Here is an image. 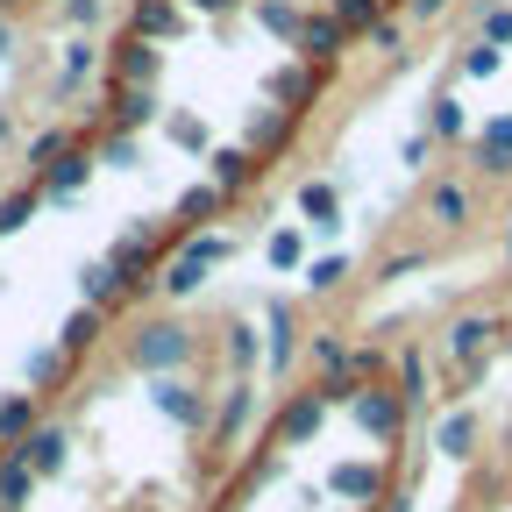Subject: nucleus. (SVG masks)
I'll return each mask as SVG.
<instances>
[{
	"label": "nucleus",
	"mask_w": 512,
	"mask_h": 512,
	"mask_svg": "<svg viewBox=\"0 0 512 512\" xmlns=\"http://www.w3.org/2000/svg\"><path fill=\"white\" fill-rule=\"evenodd\" d=\"M221 256H228V235H192V242H185V256L164 271V292H192V285H200V271H207V264H221Z\"/></svg>",
	"instance_id": "obj_1"
},
{
	"label": "nucleus",
	"mask_w": 512,
	"mask_h": 512,
	"mask_svg": "<svg viewBox=\"0 0 512 512\" xmlns=\"http://www.w3.org/2000/svg\"><path fill=\"white\" fill-rule=\"evenodd\" d=\"M299 57L328 72V64L342 57V22H335V15H306V29H299Z\"/></svg>",
	"instance_id": "obj_2"
},
{
	"label": "nucleus",
	"mask_w": 512,
	"mask_h": 512,
	"mask_svg": "<svg viewBox=\"0 0 512 512\" xmlns=\"http://www.w3.org/2000/svg\"><path fill=\"white\" fill-rule=\"evenodd\" d=\"M157 79V43L150 36H128L114 50V86H150Z\"/></svg>",
	"instance_id": "obj_3"
},
{
	"label": "nucleus",
	"mask_w": 512,
	"mask_h": 512,
	"mask_svg": "<svg viewBox=\"0 0 512 512\" xmlns=\"http://www.w3.org/2000/svg\"><path fill=\"white\" fill-rule=\"evenodd\" d=\"M185 356V328H171V320H157V328H143V342H136V363H178Z\"/></svg>",
	"instance_id": "obj_4"
},
{
	"label": "nucleus",
	"mask_w": 512,
	"mask_h": 512,
	"mask_svg": "<svg viewBox=\"0 0 512 512\" xmlns=\"http://www.w3.org/2000/svg\"><path fill=\"white\" fill-rule=\"evenodd\" d=\"M256 178V157L249 150H214V192H221V200H228V192H242Z\"/></svg>",
	"instance_id": "obj_5"
},
{
	"label": "nucleus",
	"mask_w": 512,
	"mask_h": 512,
	"mask_svg": "<svg viewBox=\"0 0 512 512\" xmlns=\"http://www.w3.org/2000/svg\"><path fill=\"white\" fill-rule=\"evenodd\" d=\"M150 114H157V93L150 86H114V121L121 128H143Z\"/></svg>",
	"instance_id": "obj_6"
},
{
	"label": "nucleus",
	"mask_w": 512,
	"mask_h": 512,
	"mask_svg": "<svg viewBox=\"0 0 512 512\" xmlns=\"http://www.w3.org/2000/svg\"><path fill=\"white\" fill-rule=\"evenodd\" d=\"M356 420H363L370 434H392V427H399V392H363V399H356Z\"/></svg>",
	"instance_id": "obj_7"
},
{
	"label": "nucleus",
	"mask_w": 512,
	"mask_h": 512,
	"mask_svg": "<svg viewBox=\"0 0 512 512\" xmlns=\"http://www.w3.org/2000/svg\"><path fill=\"white\" fill-rule=\"evenodd\" d=\"M427 214H434L441 228H463V221H470V192H463V185H434V192H427Z\"/></svg>",
	"instance_id": "obj_8"
},
{
	"label": "nucleus",
	"mask_w": 512,
	"mask_h": 512,
	"mask_svg": "<svg viewBox=\"0 0 512 512\" xmlns=\"http://www.w3.org/2000/svg\"><path fill=\"white\" fill-rule=\"evenodd\" d=\"M491 335H498V320H484V313H477V320H456V328H448V349H456V363H463V356H477Z\"/></svg>",
	"instance_id": "obj_9"
},
{
	"label": "nucleus",
	"mask_w": 512,
	"mask_h": 512,
	"mask_svg": "<svg viewBox=\"0 0 512 512\" xmlns=\"http://www.w3.org/2000/svg\"><path fill=\"white\" fill-rule=\"evenodd\" d=\"M256 22H264L271 36H292V43H299V29H306V15L292 8V0H256Z\"/></svg>",
	"instance_id": "obj_10"
},
{
	"label": "nucleus",
	"mask_w": 512,
	"mask_h": 512,
	"mask_svg": "<svg viewBox=\"0 0 512 512\" xmlns=\"http://www.w3.org/2000/svg\"><path fill=\"white\" fill-rule=\"evenodd\" d=\"M171 29H178L171 0H136V36H171Z\"/></svg>",
	"instance_id": "obj_11"
},
{
	"label": "nucleus",
	"mask_w": 512,
	"mask_h": 512,
	"mask_svg": "<svg viewBox=\"0 0 512 512\" xmlns=\"http://www.w3.org/2000/svg\"><path fill=\"white\" fill-rule=\"evenodd\" d=\"M86 164H93V157H86V150H79V143H72V150H64V157H57V164H50V192H72V185H79V178H86Z\"/></svg>",
	"instance_id": "obj_12"
},
{
	"label": "nucleus",
	"mask_w": 512,
	"mask_h": 512,
	"mask_svg": "<svg viewBox=\"0 0 512 512\" xmlns=\"http://www.w3.org/2000/svg\"><path fill=\"white\" fill-rule=\"evenodd\" d=\"M22 463H29V470H57V463H64V434H29Z\"/></svg>",
	"instance_id": "obj_13"
},
{
	"label": "nucleus",
	"mask_w": 512,
	"mask_h": 512,
	"mask_svg": "<svg viewBox=\"0 0 512 512\" xmlns=\"http://www.w3.org/2000/svg\"><path fill=\"white\" fill-rule=\"evenodd\" d=\"M313 86H320V72H292V64H285V72L271 79V93H278V100H292V114H299V100H306Z\"/></svg>",
	"instance_id": "obj_14"
},
{
	"label": "nucleus",
	"mask_w": 512,
	"mask_h": 512,
	"mask_svg": "<svg viewBox=\"0 0 512 512\" xmlns=\"http://www.w3.org/2000/svg\"><path fill=\"white\" fill-rule=\"evenodd\" d=\"M320 406H328V399H320V392H306V399L285 413V434H292V441H299V434H313V427H320Z\"/></svg>",
	"instance_id": "obj_15"
},
{
	"label": "nucleus",
	"mask_w": 512,
	"mask_h": 512,
	"mask_svg": "<svg viewBox=\"0 0 512 512\" xmlns=\"http://www.w3.org/2000/svg\"><path fill=\"white\" fill-rule=\"evenodd\" d=\"M157 406H164V413H178V420H200V399H192L185 384H171V377L157 384Z\"/></svg>",
	"instance_id": "obj_16"
},
{
	"label": "nucleus",
	"mask_w": 512,
	"mask_h": 512,
	"mask_svg": "<svg viewBox=\"0 0 512 512\" xmlns=\"http://www.w3.org/2000/svg\"><path fill=\"white\" fill-rule=\"evenodd\" d=\"M299 207H306L320 228H335V185H306V192H299Z\"/></svg>",
	"instance_id": "obj_17"
},
{
	"label": "nucleus",
	"mask_w": 512,
	"mask_h": 512,
	"mask_svg": "<svg viewBox=\"0 0 512 512\" xmlns=\"http://www.w3.org/2000/svg\"><path fill=\"white\" fill-rule=\"evenodd\" d=\"M477 150H491V157H512V114L484 121V136H477Z\"/></svg>",
	"instance_id": "obj_18"
},
{
	"label": "nucleus",
	"mask_w": 512,
	"mask_h": 512,
	"mask_svg": "<svg viewBox=\"0 0 512 512\" xmlns=\"http://www.w3.org/2000/svg\"><path fill=\"white\" fill-rule=\"evenodd\" d=\"M335 22L342 29H370L377 22V0H335Z\"/></svg>",
	"instance_id": "obj_19"
},
{
	"label": "nucleus",
	"mask_w": 512,
	"mask_h": 512,
	"mask_svg": "<svg viewBox=\"0 0 512 512\" xmlns=\"http://www.w3.org/2000/svg\"><path fill=\"white\" fill-rule=\"evenodd\" d=\"M64 150H72V136H64V128H43V136L29 143V157H36V164H57Z\"/></svg>",
	"instance_id": "obj_20"
},
{
	"label": "nucleus",
	"mask_w": 512,
	"mask_h": 512,
	"mask_svg": "<svg viewBox=\"0 0 512 512\" xmlns=\"http://www.w3.org/2000/svg\"><path fill=\"white\" fill-rule=\"evenodd\" d=\"M86 72H93V43H86V36H79V43H72V50H64V86H79V79H86Z\"/></svg>",
	"instance_id": "obj_21"
},
{
	"label": "nucleus",
	"mask_w": 512,
	"mask_h": 512,
	"mask_svg": "<svg viewBox=\"0 0 512 512\" xmlns=\"http://www.w3.org/2000/svg\"><path fill=\"white\" fill-rule=\"evenodd\" d=\"M214 207H221V192H214V185H200V192H185V200H178L185 221H200V214H214Z\"/></svg>",
	"instance_id": "obj_22"
},
{
	"label": "nucleus",
	"mask_w": 512,
	"mask_h": 512,
	"mask_svg": "<svg viewBox=\"0 0 512 512\" xmlns=\"http://www.w3.org/2000/svg\"><path fill=\"white\" fill-rule=\"evenodd\" d=\"M29 207H36V192H15V200H0V235L22 228V221H29Z\"/></svg>",
	"instance_id": "obj_23"
},
{
	"label": "nucleus",
	"mask_w": 512,
	"mask_h": 512,
	"mask_svg": "<svg viewBox=\"0 0 512 512\" xmlns=\"http://www.w3.org/2000/svg\"><path fill=\"white\" fill-rule=\"evenodd\" d=\"M434 136H463V107L456 100H434Z\"/></svg>",
	"instance_id": "obj_24"
},
{
	"label": "nucleus",
	"mask_w": 512,
	"mask_h": 512,
	"mask_svg": "<svg viewBox=\"0 0 512 512\" xmlns=\"http://www.w3.org/2000/svg\"><path fill=\"white\" fill-rule=\"evenodd\" d=\"M335 484H342V491H349V498H370V491H377V484H384V477H377V470H342V477H335Z\"/></svg>",
	"instance_id": "obj_25"
},
{
	"label": "nucleus",
	"mask_w": 512,
	"mask_h": 512,
	"mask_svg": "<svg viewBox=\"0 0 512 512\" xmlns=\"http://www.w3.org/2000/svg\"><path fill=\"white\" fill-rule=\"evenodd\" d=\"M22 491H29V463H8V470H0V498H8V505H15Z\"/></svg>",
	"instance_id": "obj_26"
},
{
	"label": "nucleus",
	"mask_w": 512,
	"mask_h": 512,
	"mask_svg": "<svg viewBox=\"0 0 512 512\" xmlns=\"http://www.w3.org/2000/svg\"><path fill=\"white\" fill-rule=\"evenodd\" d=\"M441 448H448V456H463V448H470V420H441Z\"/></svg>",
	"instance_id": "obj_27"
},
{
	"label": "nucleus",
	"mask_w": 512,
	"mask_h": 512,
	"mask_svg": "<svg viewBox=\"0 0 512 512\" xmlns=\"http://www.w3.org/2000/svg\"><path fill=\"white\" fill-rule=\"evenodd\" d=\"M484 43H512V8H491L484 15Z\"/></svg>",
	"instance_id": "obj_28"
},
{
	"label": "nucleus",
	"mask_w": 512,
	"mask_h": 512,
	"mask_svg": "<svg viewBox=\"0 0 512 512\" xmlns=\"http://www.w3.org/2000/svg\"><path fill=\"white\" fill-rule=\"evenodd\" d=\"M491 72H498V43H477L470 50V79H491Z\"/></svg>",
	"instance_id": "obj_29"
},
{
	"label": "nucleus",
	"mask_w": 512,
	"mask_h": 512,
	"mask_svg": "<svg viewBox=\"0 0 512 512\" xmlns=\"http://www.w3.org/2000/svg\"><path fill=\"white\" fill-rule=\"evenodd\" d=\"M271 264H299V235H292V228L271 235Z\"/></svg>",
	"instance_id": "obj_30"
},
{
	"label": "nucleus",
	"mask_w": 512,
	"mask_h": 512,
	"mask_svg": "<svg viewBox=\"0 0 512 512\" xmlns=\"http://www.w3.org/2000/svg\"><path fill=\"white\" fill-rule=\"evenodd\" d=\"M29 427V399H8V406H0V434H22Z\"/></svg>",
	"instance_id": "obj_31"
},
{
	"label": "nucleus",
	"mask_w": 512,
	"mask_h": 512,
	"mask_svg": "<svg viewBox=\"0 0 512 512\" xmlns=\"http://www.w3.org/2000/svg\"><path fill=\"white\" fill-rule=\"evenodd\" d=\"M171 136H178L185 150H200V143H207V128H200V121H192V114H178V121H171Z\"/></svg>",
	"instance_id": "obj_32"
},
{
	"label": "nucleus",
	"mask_w": 512,
	"mask_h": 512,
	"mask_svg": "<svg viewBox=\"0 0 512 512\" xmlns=\"http://www.w3.org/2000/svg\"><path fill=\"white\" fill-rule=\"evenodd\" d=\"M64 22H79V29H93V22H100V0H64Z\"/></svg>",
	"instance_id": "obj_33"
},
{
	"label": "nucleus",
	"mask_w": 512,
	"mask_h": 512,
	"mask_svg": "<svg viewBox=\"0 0 512 512\" xmlns=\"http://www.w3.org/2000/svg\"><path fill=\"white\" fill-rule=\"evenodd\" d=\"M86 342H93V313H79L72 328H64V349H86Z\"/></svg>",
	"instance_id": "obj_34"
},
{
	"label": "nucleus",
	"mask_w": 512,
	"mask_h": 512,
	"mask_svg": "<svg viewBox=\"0 0 512 512\" xmlns=\"http://www.w3.org/2000/svg\"><path fill=\"white\" fill-rule=\"evenodd\" d=\"M370 43H377V50H399V22L377 15V22H370Z\"/></svg>",
	"instance_id": "obj_35"
},
{
	"label": "nucleus",
	"mask_w": 512,
	"mask_h": 512,
	"mask_svg": "<svg viewBox=\"0 0 512 512\" xmlns=\"http://www.w3.org/2000/svg\"><path fill=\"white\" fill-rule=\"evenodd\" d=\"M192 8H200V15H221V8H235V0H192Z\"/></svg>",
	"instance_id": "obj_36"
},
{
	"label": "nucleus",
	"mask_w": 512,
	"mask_h": 512,
	"mask_svg": "<svg viewBox=\"0 0 512 512\" xmlns=\"http://www.w3.org/2000/svg\"><path fill=\"white\" fill-rule=\"evenodd\" d=\"M434 8H441V0H413V15H434Z\"/></svg>",
	"instance_id": "obj_37"
},
{
	"label": "nucleus",
	"mask_w": 512,
	"mask_h": 512,
	"mask_svg": "<svg viewBox=\"0 0 512 512\" xmlns=\"http://www.w3.org/2000/svg\"><path fill=\"white\" fill-rule=\"evenodd\" d=\"M0 50H8V22H0Z\"/></svg>",
	"instance_id": "obj_38"
},
{
	"label": "nucleus",
	"mask_w": 512,
	"mask_h": 512,
	"mask_svg": "<svg viewBox=\"0 0 512 512\" xmlns=\"http://www.w3.org/2000/svg\"><path fill=\"white\" fill-rule=\"evenodd\" d=\"M0 136H8V114H0Z\"/></svg>",
	"instance_id": "obj_39"
},
{
	"label": "nucleus",
	"mask_w": 512,
	"mask_h": 512,
	"mask_svg": "<svg viewBox=\"0 0 512 512\" xmlns=\"http://www.w3.org/2000/svg\"><path fill=\"white\" fill-rule=\"evenodd\" d=\"M505 249H512V228H505Z\"/></svg>",
	"instance_id": "obj_40"
}]
</instances>
